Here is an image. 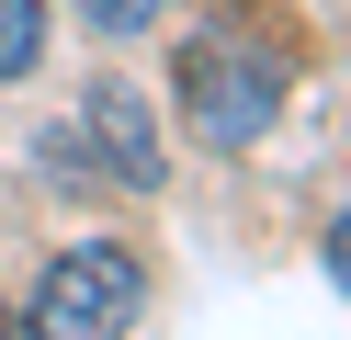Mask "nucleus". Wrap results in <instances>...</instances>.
Returning <instances> with one entry per match:
<instances>
[{"label":"nucleus","mask_w":351,"mask_h":340,"mask_svg":"<svg viewBox=\"0 0 351 340\" xmlns=\"http://www.w3.org/2000/svg\"><path fill=\"white\" fill-rule=\"evenodd\" d=\"M46 148L69 159V170H102V181H125V193H159V181H170V159H159V125H147V102H136L125 80H91V91H80V113L46 136Z\"/></svg>","instance_id":"3"},{"label":"nucleus","mask_w":351,"mask_h":340,"mask_svg":"<svg viewBox=\"0 0 351 340\" xmlns=\"http://www.w3.org/2000/svg\"><path fill=\"white\" fill-rule=\"evenodd\" d=\"M170 91H182V113H193L204 148H261L272 113H283V91H295V57H283L250 12H215V23H193V34H182Z\"/></svg>","instance_id":"1"},{"label":"nucleus","mask_w":351,"mask_h":340,"mask_svg":"<svg viewBox=\"0 0 351 340\" xmlns=\"http://www.w3.org/2000/svg\"><path fill=\"white\" fill-rule=\"evenodd\" d=\"M136 306H147V272H136V249H114V238H80V249H57L46 272H34V329L46 340H91V329H136Z\"/></svg>","instance_id":"2"},{"label":"nucleus","mask_w":351,"mask_h":340,"mask_svg":"<svg viewBox=\"0 0 351 340\" xmlns=\"http://www.w3.org/2000/svg\"><path fill=\"white\" fill-rule=\"evenodd\" d=\"M46 68V0H0V80Z\"/></svg>","instance_id":"4"},{"label":"nucleus","mask_w":351,"mask_h":340,"mask_svg":"<svg viewBox=\"0 0 351 340\" xmlns=\"http://www.w3.org/2000/svg\"><path fill=\"white\" fill-rule=\"evenodd\" d=\"M328 284L351 295V204H340V216H328Z\"/></svg>","instance_id":"6"},{"label":"nucleus","mask_w":351,"mask_h":340,"mask_svg":"<svg viewBox=\"0 0 351 340\" xmlns=\"http://www.w3.org/2000/svg\"><path fill=\"white\" fill-rule=\"evenodd\" d=\"M80 23H91L102 45H125V34H147V23H159V0H80Z\"/></svg>","instance_id":"5"}]
</instances>
